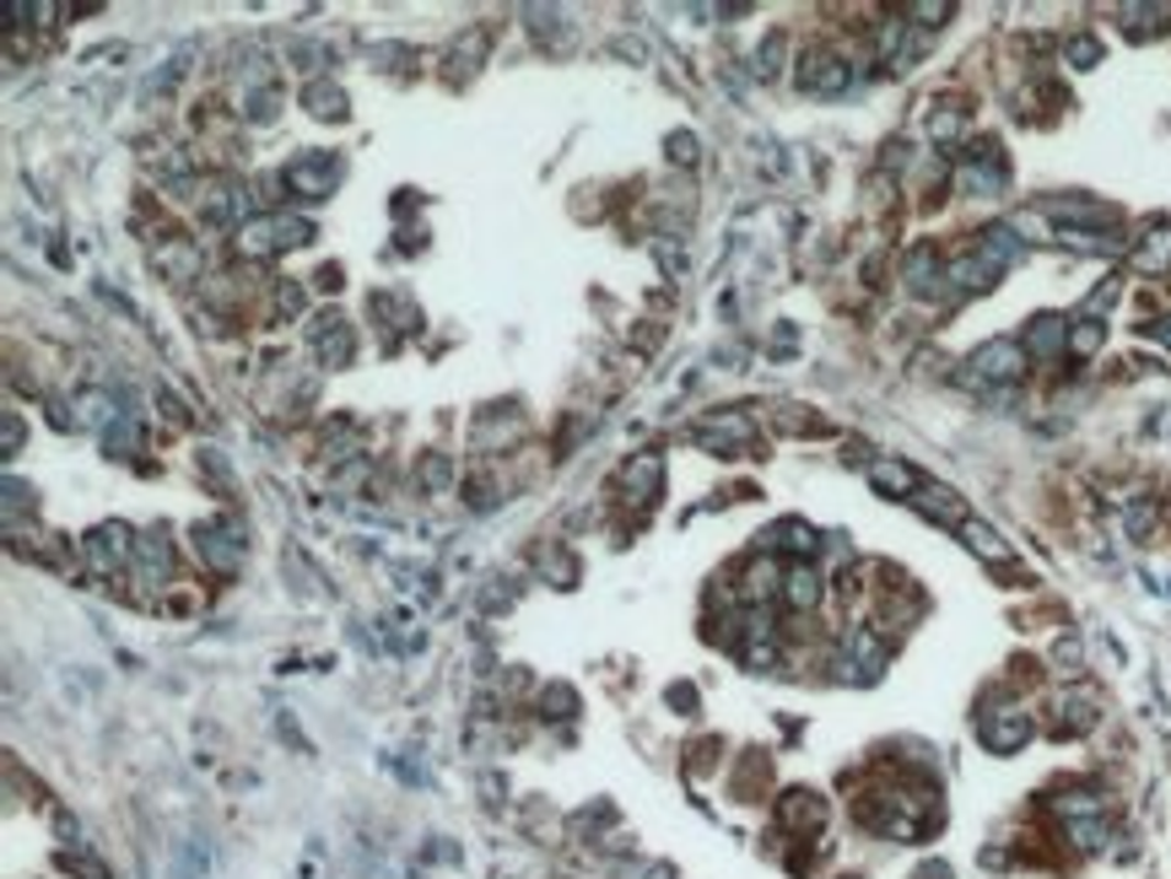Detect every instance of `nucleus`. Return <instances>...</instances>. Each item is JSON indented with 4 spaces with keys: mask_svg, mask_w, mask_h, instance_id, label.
Wrapping results in <instances>:
<instances>
[{
    "mask_svg": "<svg viewBox=\"0 0 1171 879\" xmlns=\"http://www.w3.org/2000/svg\"><path fill=\"white\" fill-rule=\"evenodd\" d=\"M1032 712L1026 707H982V718H977V740L988 745L993 755H1010V751H1021L1026 740H1032Z\"/></svg>",
    "mask_w": 1171,
    "mask_h": 879,
    "instance_id": "obj_1",
    "label": "nucleus"
},
{
    "mask_svg": "<svg viewBox=\"0 0 1171 879\" xmlns=\"http://www.w3.org/2000/svg\"><path fill=\"white\" fill-rule=\"evenodd\" d=\"M886 658H891V642H886L880 631L875 627H847L843 658H837V669H843L847 680H875V675L886 669Z\"/></svg>",
    "mask_w": 1171,
    "mask_h": 879,
    "instance_id": "obj_2",
    "label": "nucleus"
},
{
    "mask_svg": "<svg viewBox=\"0 0 1171 879\" xmlns=\"http://www.w3.org/2000/svg\"><path fill=\"white\" fill-rule=\"evenodd\" d=\"M195 556L211 572H233V566L244 562V534H238V523L233 518H205V523H195Z\"/></svg>",
    "mask_w": 1171,
    "mask_h": 879,
    "instance_id": "obj_3",
    "label": "nucleus"
},
{
    "mask_svg": "<svg viewBox=\"0 0 1171 879\" xmlns=\"http://www.w3.org/2000/svg\"><path fill=\"white\" fill-rule=\"evenodd\" d=\"M87 566H92L98 577H114V572L135 566L131 529H125V523H103V529H92V534H87Z\"/></svg>",
    "mask_w": 1171,
    "mask_h": 879,
    "instance_id": "obj_4",
    "label": "nucleus"
},
{
    "mask_svg": "<svg viewBox=\"0 0 1171 879\" xmlns=\"http://www.w3.org/2000/svg\"><path fill=\"white\" fill-rule=\"evenodd\" d=\"M847 81H853V65L843 55H832V49H810L799 60V87L815 92V98H837V92H847Z\"/></svg>",
    "mask_w": 1171,
    "mask_h": 879,
    "instance_id": "obj_5",
    "label": "nucleus"
},
{
    "mask_svg": "<svg viewBox=\"0 0 1171 879\" xmlns=\"http://www.w3.org/2000/svg\"><path fill=\"white\" fill-rule=\"evenodd\" d=\"M281 184L292 189V194H303V200H325L329 184H335V157H325V151L292 157V162L281 168Z\"/></svg>",
    "mask_w": 1171,
    "mask_h": 879,
    "instance_id": "obj_6",
    "label": "nucleus"
},
{
    "mask_svg": "<svg viewBox=\"0 0 1171 879\" xmlns=\"http://www.w3.org/2000/svg\"><path fill=\"white\" fill-rule=\"evenodd\" d=\"M1021 373H1026V346L1021 340H988L972 357L977 383H1015Z\"/></svg>",
    "mask_w": 1171,
    "mask_h": 879,
    "instance_id": "obj_7",
    "label": "nucleus"
},
{
    "mask_svg": "<svg viewBox=\"0 0 1171 879\" xmlns=\"http://www.w3.org/2000/svg\"><path fill=\"white\" fill-rule=\"evenodd\" d=\"M782 572L788 566H778L773 556H756V562H745V572H740V588H734V599L740 605H767V599H782Z\"/></svg>",
    "mask_w": 1171,
    "mask_h": 879,
    "instance_id": "obj_8",
    "label": "nucleus"
},
{
    "mask_svg": "<svg viewBox=\"0 0 1171 879\" xmlns=\"http://www.w3.org/2000/svg\"><path fill=\"white\" fill-rule=\"evenodd\" d=\"M778 820H782V831H793V836H815L826 825V799L810 793V788H793V793L778 799Z\"/></svg>",
    "mask_w": 1171,
    "mask_h": 879,
    "instance_id": "obj_9",
    "label": "nucleus"
},
{
    "mask_svg": "<svg viewBox=\"0 0 1171 879\" xmlns=\"http://www.w3.org/2000/svg\"><path fill=\"white\" fill-rule=\"evenodd\" d=\"M135 577L151 583V588H162V583L173 577V545H168L162 529H151V534L135 540Z\"/></svg>",
    "mask_w": 1171,
    "mask_h": 879,
    "instance_id": "obj_10",
    "label": "nucleus"
},
{
    "mask_svg": "<svg viewBox=\"0 0 1171 879\" xmlns=\"http://www.w3.org/2000/svg\"><path fill=\"white\" fill-rule=\"evenodd\" d=\"M821 599H826V583H821V572L810 562H793L782 572V605H788L793 616H810Z\"/></svg>",
    "mask_w": 1171,
    "mask_h": 879,
    "instance_id": "obj_11",
    "label": "nucleus"
},
{
    "mask_svg": "<svg viewBox=\"0 0 1171 879\" xmlns=\"http://www.w3.org/2000/svg\"><path fill=\"white\" fill-rule=\"evenodd\" d=\"M773 551H788V556L810 562V556L821 551V540H815V529H810V523L788 518V523H773V529L762 534V556H773Z\"/></svg>",
    "mask_w": 1171,
    "mask_h": 879,
    "instance_id": "obj_12",
    "label": "nucleus"
},
{
    "mask_svg": "<svg viewBox=\"0 0 1171 879\" xmlns=\"http://www.w3.org/2000/svg\"><path fill=\"white\" fill-rule=\"evenodd\" d=\"M621 486H627V497H638V503L649 507L653 497H658V486H664V459H658V453H638V459L621 470Z\"/></svg>",
    "mask_w": 1171,
    "mask_h": 879,
    "instance_id": "obj_13",
    "label": "nucleus"
},
{
    "mask_svg": "<svg viewBox=\"0 0 1171 879\" xmlns=\"http://www.w3.org/2000/svg\"><path fill=\"white\" fill-rule=\"evenodd\" d=\"M314 351H319L325 368H346L351 362V329H346V318L329 314L314 324Z\"/></svg>",
    "mask_w": 1171,
    "mask_h": 879,
    "instance_id": "obj_14",
    "label": "nucleus"
},
{
    "mask_svg": "<svg viewBox=\"0 0 1171 879\" xmlns=\"http://www.w3.org/2000/svg\"><path fill=\"white\" fill-rule=\"evenodd\" d=\"M1069 346V324L1052 314L1032 318V329H1026V357H1037V362H1047V357H1058Z\"/></svg>",
    "mask_w": 1171,
    "mask_h": 879,
    "instance_id": "obj_15",
    "label": "nucleus"
},
{
    "mask_svg": "<svg viewBox=\"0 0 1171 879\" xmlns=\"http://www.w3.org/2000/svg\"><path fill=\"white\" fill-rule=\"evenodd\" d=\"M912 503L923 507L928 518H939V523H956V529L967 523V503H961L950 486H917V492H912Z\"/></svg>",
    "mask_w": 1171,
    "mask_h": 879,
    "instance_id": "obj_16",
    "label": "nucleus"
},
{
    "mask_svg": "<svg viewBox=\"0 0 1171 879\" xmlns=\"http://www.w3.org/2000/svg\"><path fill=\"white\" fill-rule=\"evenodd\" d=\"M902 275H908L912 292H923V297H928V292H939V281H950V275H945V264H939V253L928 249V244L908 253V270H902Z\"/></svg>",
    "mask_w": 1171,
    "mask_h": 879,
    "instance_id": "obj_17",
    "label": "nucleus"
},
{
    "mask_svg": "<svg viewBox=\"0 0 1171 879\" xmlns=\"http://www.w3.org/2000/svg\"><path fill=\"white\" fill-rule=\"evenodd\" d=\"M157 264H162L173 281H195L200 275V249L190 244V238H173L168 249H157Z\"/></svg>",
    "mask_w": 1171,
    "mask_h": 879,
    "instance_id": "obj_18",
    "label": "nucleus"
},
{
    "mask_svg": "<svg viewBox=\"0 0 1171 879\" xmlns=\"http://www.w3.org/2000/svg\"><path fill=\"white\" fill-rule=\"evenodd\" d=\"M869 481H875L880 492H897V497H902V492H917V475H912L902 459H875V464H869Z\"/></svg>",
    "mask_w": 1171,
    "mask_h": 879,
    "instance_id": "obj_19",
    "label": "nucleus"
},
{
    "mask_svg": "<svg viewBox=\"0 0 1171 879\" xmlns=\"http://www.w3.org/2000/svg\"><path fill=\"white\" fill-rule=\"evenodd\" d=\"M303 103H308L314 120H346V92L329 87V81H314V87L303 92Z\"/></svg>",
    "mask_w": 1171,
    "mask_h": 879,
    "instance_id": "obj_20",
    "label": "nucleus"
},
{
    "mask_svg": "<svg viewBox=\"0 0 1171 879\" xmlns=\"http://www.w3.org/2000/svg\"><path fill=\"white\" fill-rule=\"evenodd\" d=\"M1041 211L1058 222H1112V205H1096V200H1047Z\"/></svg>",
    "mask_w": 1171,
    "mask_h": 879,
    "instance_id": "obj_21",
    "label": "nucleus"
},
{
    "mask_svg": "<svg viewBox=\"0 0 1171 879\" xmlns=\"http://www.w3.org/2000/svg\"><path fill=\"white\" fill-rule=\"evenodd\" d=\"M961 534H967V545H972L977 556H988V562H1010V545L988 529V523H977V518H967L961 523Z\"/></svg>",
    "mask_w": 1171,
    "mask_h": 879,
    "instance_id": "obj_22",
    "label": "nucleus"
},
{
    "mask_svg": "<svg viewBox=\"0 0 1171 879\" xmlns=\"http://www.w3.org/2000/svg\"><path fill=\"white\" fill-rule=\"evenodd\" d=\"M702 442L708 448H740V442H751V421L745 416H723L713 427H702Z\"/></svg>",
    "mask_w": 1171,
    "mask_h": 879,
    "instance_id": "obj_23",
    "label": "nucleus"
},
{
    "mask_svg": "<svg viewBox=\"0 0 1171 879\" xmlns=\"http://www.w3.org/2000/svg\"><path fill=\"white\" fill-rule=\"evenodd\" d=\"M1134 264L1150 270V275H1156V270H1171V233H1150V238L1134 249Z\"/></svg>",
    "mask_w": 1171,
    "mask_h": 879,
    "instance_id": "obj_24",
    "label": "nucleus"
},
{
    "mask_svg": "<svg viewBox=\"0 0 1171 879\" xmlns=\"http://www.w3.org/2000/svg\"><path fill=\"white\" fill-rule=\"evenodd\" d=\"M1096 346H1102V324H1096V318H1080V324L1069 329V351H1074V357H1091Z\"/></svg>",
    "mask_w": 1171,
    "mask_h": 879,
    "instance_id": "obj_25",
    "label": "nucleus"
},
{
    "mask_svg": "<svg viewBox=\"0 0 1171 879\" xmlns=\"http://www.w3.org/2000/svg\"><path fill=\"white\" fill-rule=\"evenodd\" d=\"M961 125H967V114H961V109H939V114L928 120V135H934V140H956Z\"/></svg>",
    "mask_w": 1171,
    "mask_h": 879,
    "instance_id": "obj_26",
    "label": "nucleus"
},
{
    "mask_svg": "<svg viewBox=\"0 0 1171 879\" xmlns=\"http://www.w3.org/2000/svg\"><path fill=\"white\" fill-rule=\"evenodd\" d=\"M1069 60H1080V65H1096V60H1102V44H1096L1091 33H1080V38H1069Z\"/></svg>",
    "mask_w": 1171,
    "mask_h": 879,
    "instance_id": "obj_27",
    "label": "nucleus"
},
{
    "mask_svg": "<svg viewBox=\"0 0 1171 879\" xmlns=\"http://www.w3.org/2000/svg\"><path fill=\"white\" fill-rule=\"evenodd\" d=\"M114 410H109V394H81V421L92 427V421H109Z\"/></svg>",
    "mask_w": 1171,
    "mask_h": 879,
    "instance_id": "obj_28",
    "label": "nucleus"
},
{
    "mask_svg": "<svg viewBox=\"0 0 1171 879\" xmlns=\"http://www.w3.org/2000/svg\"><path fill=\"white\" fill-rule=\"evenodd\" d=\"M1117 292H1123V286H1117V281H1106V286H1096V292H1091V303H1085V308H1091V314H1102V308H1112V303H1117Z\"/></svg>",
    "mask_w": 1171,
    "mask_h": 879,
    "instance_id": "obj_29",
    "label": "nucleus"
},
{
    "mask_svg": "<svg viewBox=\"0 0 1171 879\" xmlns=\"http://www.w3.org/2000/svg\"><path fill=\"white\" fill-rule=\"evenodd\" d=\"M908 16H923V27H939V16H950V5H908Z\"/></svg>",
    "mask_w": 1171,
    "mask_h": 879,
    "instance_id": "obj_30",
    "label": "nucleus"
},
{
    "mask_svg": "<svg viewBox=\"0 0 1171 879\" xmlns=\"http://www.w3.org/2000/svg\"><path fill=\"white\" fill-rule=\"evenodd\" d=\"M16 442H22V421H16V416H5V459L16 453Z\"/></svg>",
    "mask_w": 1171,
    "mask_h": 879,
    "instance_id": "obj_31",
    "label": "nucleus"
},
{
    "mask_svg": "<svg viewBox=\"0 0 1171 879\" xmlns=\"http://www.w3.org/2000/svg\"><path fill=\"white\" fill-rule=\"evenodd\" d=\"M1145 329H1150V335H1156V340H1161V346L1171 351V318H1156V324H1145Z\"/></svg>",
    "mask_w": 1171,
    "mask_h": 879,
    "instance_id": "obj_32",
    "label": "nucleus"
},
{
    "mask_svg": "<svg viewBox=\"0 0 1171 879\" xmlns=\"http://www.w3.org/2000/svg\"><path fill=\"white\" fill-rule=\"evenodd\" d=\"M649 879H669V869H653V875H649Z\"/></svg>",
    "mask_w": 1171,
    "mask_h": 879,
    "instance_id": "obj_33",
    "label": "nucleus"
}]
</instances>
